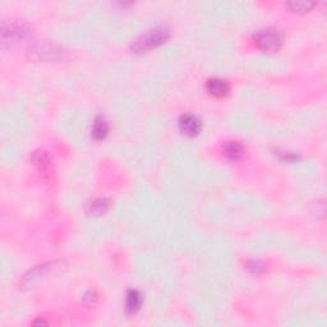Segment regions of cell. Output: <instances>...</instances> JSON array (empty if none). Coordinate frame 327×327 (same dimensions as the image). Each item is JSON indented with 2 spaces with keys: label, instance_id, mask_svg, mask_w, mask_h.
Segmentation results:
<instances>
[{
  "label": "cell",
  "instance_id": "obj_1",
  "mask_svg": "<svg viewBox=\"0 0 327 327\" xmlns=\"http://www.w3.org/2000/svg\"><path fill=\"white\" fill-rule=\"evenodd\" d=\"M170 36V30L167 28V26L160 25L156 26L155 28L150 30L148 32L143 33L142 36L137 38V40L133 42L132 50L136 53H145V51H150L152 49L158 48L161 43H164L165 41L169 38Z\"/></svg>",
  "mask_w": 327,
  "mask_h": 327
},
{
  "label": "cell",
  "instance_id": "obj_2",
  "mask_svg": "<svg viewBox=\"0 0 327 327\" xmlns=\"http://www.w3.org/2000/svg\"><path fill=\"white\" fill-rule=\"evenodd\" d=\"M30 27L22 23H3L2 26V42L4 46H12L23 42L30 37Z\"/></svg>",
  "mask_w": 327,
  "mask_h": 327
},
{
  "label": "cell",
  "instance_id": "obj_3",
  "mask_svg": "<svg viewBox=\"0 0 327 327\" xmlns=\"http://www.w3.org/2000/svg\"><path fill=\"white\" fill-rule=\"evenodd\" d=\"M254 41L265 53H276L282 45V36L275 28H265L254 35Z\"/></svg>",
  "mask_w": 327,
  "mask_h": 327
},
{
  "label": "cell",
  "instance_id": "obj_4",
  "mask_svg": "<svg viewBox=\"0 0 327 327\" xmlns=\"http://www.w3.org/2000/svg\"><path fill=\"white\" fill-rule=\"evenodd\" d=\"M179 128L185 136L189 137H194L202 129V123L198 119L195 115L193 114H185L180 118L179 120Z\"/></svg>",
  "mask_w": 327,
  "mask_h": 327
},
{
  "label": "cell",
  "instance_id": "obj_5",
  "mask_svg": "<svg viewBox=\"0 0 327 327\" xmlns=\"http://www.w3.org/2000/svg\"><path fill=\"white\" fill-rule=\"evenodd\" d=\"M207 90L212 96L215 97H223L225 96L229 92V83L225 81V79L221 78H211L207 81Z\"/></svg>",
  "mask_w": 327,
  "mask_h": 327
},
{
  "label": "cell",
  "instance_id": "obj_6",
  "mask_svg": "<svg viewBox=\"0 0 327 327\" xmlns=\"http://www.w3.org/2000/svg\"><path fill=\"white\" fill-rule=\"evenodd\" d=\"M224 155L231 161H238L241 160L244 156V147L242 143L235 142V141H231V142H226L223 147Z\"/></svg>",
  "mask_w": 327,
  "mask_h": 327
},
{
  "label": "cell",
  "instance_id": "obj_7",
  "mask_svg": "<svg viewBox=\"0 0 327 327\" xmlns=\"http://www.w3.org/2000/svg\"><path fill=\"white\" fill-rule=\"evenodd\" d=\"M143 298L142 294H141L138 290H129L127 294V302H125V306H127V311L129 313H136L137 311H140L141 306H142Z\"/></svg>",
  "mask_w": 327,
  "mask_h": 327
},
{
  "label": "cell",
  "instance_id": "obj_8",
  "mask_svg": "<svg viewBox=\"0 0 327 327\" xmlns=\"http://www.w3.org/2000/svg\"><path fill=\"white\" fill-rule=\"evenodd\" d=\"M107 208H109V201L105 200V198H97V200L90 203L89 207H87V212L90 215L100 216L106 212Z\"/></svg>",
  "mask_w": 327,
  "mask_h": 327
},
{
  "label": "cell",
  "instance_id": "obj_9",
  "mask_svg": "<svg viewBox=\"0 0 327 327\" xmlns=\"http://www.w3.org/2000/svg\"><path fill=\"white\" fill-rule=\"evenodd\" d=\"M109 133V125L105 122V119L102 118H97L94 123V127H92V137L95 140H104L105 137Z\"/></svg>",
  "mask_w": 327,
  "mask_h": 327
},
{
  "label": "cell",
  "instance_id": "obj_10",
  "mask_svg": "<svg viewBox=\"0 0 327 327\" xmlns=\"http://www.w3.org/2000/svg\"><path fill=\"white\" fill-rule=\"evenodd\" d=\"M33 163L41 170H45L49 165V158L45 152H36L32 158Z\"/></svg>",
  "mask_w": 327,
  "mask_h": 327
},
{
  "label": "cell",
  "instance_id": "obj_11",
  "mask_svg": "<svg viewBox=\"0 0 327 327\" xmlns=\"http://www.w3.org/2000/svg\"><path fill=\"white\" fill-rule=\"evenodd\" d=\"M290 8H292L294 12H306V10H310L311 8L315 5V3H306V2H292L289 3Z\"/></svg>",
  "mask_w": 327,
  "mask_h": 327
},
{
  "label": "cell",
  "instance_id": "obj_12",
  "mask_svg": "<svg viewBox=\"0 0 327 327\" xmlns=\"http://www.w3.org/2000/svg\"><path fill=\"white\" fill-rule=\"evenodd\" d=\"M248 269L251 270L252 272H256V274H258V272L264 271L265 270V265L261 264L259 261H252L251 264L248 265Z\"/></svg>",
  "mask_w": 327,
  "mask_h": 327
}]
</instances>
